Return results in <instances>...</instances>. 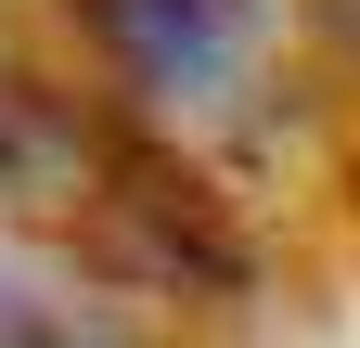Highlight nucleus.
I'll return each mask as SVG.
<instances>
[{"instance_id": "obj_1", "label": "nucleus", "mask_w": 360, "mask_h": 348, "mask_svg": "<svg viewBox=\"0 0 360 348\" xmlns=\"http://www.w3.org/2000/svg\"><path fill=\"white\" fill-rule=\"evenodd\" d=\"M77 39L116 77V116H142L167 155H219L270 129V0H65Z\"/></svg>"}, {"instance_id": "obj_2", "label": "nucleus", "mask_w": 360, "mask_h": 348, "mask_svg": "<svg viewBox=\"0 0 360 348\" xmlns=\"http://www.w3.org/2000/svg\"><path fill=\"white\" fill-rule=\"evenodd\" d=\"M0 348H90L77 310H52V284H39L26 258H0Z\"/></svg>"}]
</instances>
